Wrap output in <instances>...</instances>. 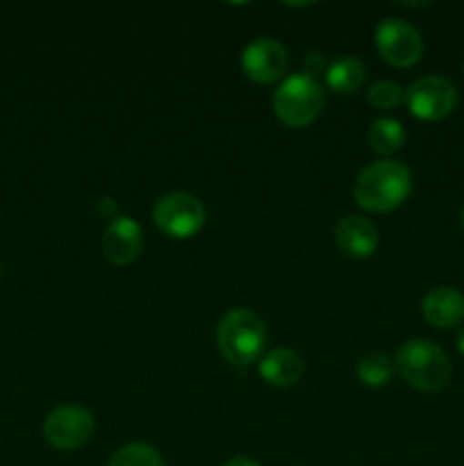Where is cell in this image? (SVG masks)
Segmentation results:
<instances>
[{
	"mask_svg": "<svg viewBox=\"0 0 464 466\" xmlns=\"http://www.w3.org/2000/svg\"><path fill=\"white\" fill-rule=\"evenodd\" d=\"M409 194H412V173L396 159L368 164L353 185L355 205L371 214L394 212L409 198Z\"/></svg>",
	"mask_w": 464,
	"mask_h": 466,
	"instance_id": "cell-1",
	"label": "cell"
},
{
	"mask_svg": "<svg viewBox=\"0 0 464 466\" xmlns=\"http://www.w3.org/2000/svg\"><path fill=\"white\" fill-rule=\"evenodd\" d=\"M394 364L403 380L419 391L444 390L453 376L449 355L428 339L405 341L396 353Z\"/></svg>",
	"mask_w": 464,
	"mask_h": 466,
	"instance_id": "cell-2",
	"label": "cell"
},
{
	"mask_svg": "<svg viewBox=\"0 0 464 466\" xmlns=\"http://www.w3.org/2000/svg\"><path fill=\"white\" fill-rule=\"evenodd\" d=\"M217 341L227 362L235 367H248L264 353L267 326L253 309L235 308L218 323Z\"/></svg>",
	"mask_w": 464,
	"mask_h": 466,
	"instance_id": "cell-3",
	"label": "cell"
},
{
	"mask_svg": "<svg viewBox=\"0 0 464 466\" xmlns=\"http://www.w3.org/2000/svg\"><path fill=\"white\" fill-rule=\"evenodd\" d=\"M323 103V89L318 80L305 76V73H296L282 80L277 91L273 94V112H276L277 121L285 123L287 127H308L321 114Z\"/></svg>",
	"mask_w": 464,
	"mask_h": 466,
	"instance_id": "cell-4",
	"label": "cell"
},
{
	"mask_svg": "<svg viewBox=\"0 0 464 466\" xmlns=\"http://www.w3.org/2000/svg\"><path fill=\"white\" fill-rule=\"evenodd\" d=\"M205 205L187 191H171L155 203L153 221L171 239H191L205 226Z\"/></svg>",
	"mask_w": 464,
	"mask_h": 466,
	"instance_id": "cell-5",
	"label": "cell"
},
{
	"mask_svg": "<svg viewBox=\"0 0 464 466\" xmlns=\"http://www.w3.org/2000/svg\"><path fill=\"white\" fill-rule=\"evenodd\" d=\"M458 103V89L444 76H423L405 89V105L419 121H441Z\"/></svg>",
	"mask_w": 464,
	"mask_h": 466,
	"instance_id": "cell-6",
	"label": "cell"
},
{
	"mask_svg": "<svg viewBox=\"0 0 464 466\" xmlns=\"http://www.w3.org/2000/svg\"><path fill=\"white\" fill-rule=\"evenodd\" d=\"M376 48L394 68H409L423 57V39L419 30L396 16H387L378 23Z\"/></svg>",
	"mask_w": 464,
	"mask_h": 466,
	"instance_id": "cell-7",
	"label": "cell"
},
{
	"mask_svg": "<svg viewBox=\"0 0 464 466\" xmlns=\"http://www.w3.org/2000/svg\"><path fill=\"white\" fill-rule=\"evenodd\" d=\"M96 432L94 414L80 405H59L45 417L44 437L53 449L77 451L91 441Z\"/></svg>",
	"mask_w": 464,
	"mask_h": 466,
	"instance_id": "cell-8",
	"label": "cell"
},
{
	"mask_svg": "<svg viewBox=\"0 0 464 466\" xmlns=\"http://www.w3.org/2000/svg\"><path fill=\"white\" fill-rule=\"evenodd\" d=\"M287 62L289 57H287L285 46L268 36L253 39L241 53V71L257 85H271L280 80L287 71Z\"/></svg>",
	"mask_w": 464,
	"mask_h": 466,
	"instance_id": "cell-9",
	"label": "cell"
},
{
	"mask_svg": "<svg viewBox=\"0 0 464 466\" xmlns=\"http://www.w3.org/2000/svg\"><path fill=\"white\" fill-rule=\"evenodd\" d=\"M144 250V230L132 217H116L103 232V255L116 267L132 264Z\"/></svg>",
	"mask_w": 464,
	"mask_h": 466,
	"instance_id": "cell-10",
	"label": "cell"
},
{
	"mask_svg": "<svg viewBox=\"0 0 464 466\" xmlns=\"http://www.w3.org/2000/svg\"><path fill=\"white\" fill-rule=\"evenodd\" d=\"M335 244L348 258L367 259L378 250L380 232L368 218L348 214L335 226Z\"/></svg>",
	"mask_w": 464,
	"mask_h": 466,
	"instance_id": "cell-11",
	"label": "cell"
},
{
	"mask_svg": "<svg viewBox=\"0 0 464 466\" xmlns=\"http://www.w3.org/2000/svg\"><path fill=\"white\" fill-rule=\"evenodd\" d=\"M421 314L432 328H455L464 321V296L453 287H435L421 300Z\"/></svg>",
	"mask_w": 464,
	"mask_h": 466,
	"instance_id": "cell-12",
	"label": "cell"
},
{
	"mask_svg": "<svg viewBox=\"0 0 464 466\" xmlns=\"http://www.w3.org/2000/svg\"><path fill=\"white\" fill-rule=\"evenodd\" d=\"M305 362L296 350L273 349L259 360V376L271 387H291L303 378Z\"/></svg>",
	"mask_w": 464,
	"mask_h": 466,
	"instance_id": "cell-13",
	"label": "cell"
},
{
	"mask_svg": "<svg viewBox=\"0 0 464 466\" xmlns=\"http://www.w3.org/2000/svg\"><path fill=\"white\" fill-rule=\"evenodd\" d=\"M367 80V66L355 57H339L328 66L326 85L335 94L350 96Z\"/></svg>",
	"mask_w": 464,
	"mask_h": 466,
	"instance_id": "cell-14",
	"label": "cell"
},
{
	"mask_svg": "<svg viewBox=\"0 0 464 466\" xmlns=\"http://www.w3.org/2000/svg\"><path fill=\"white\" fill-rule=\"evenodd\" d=\"M368 144H371L373 153L389 157V155L398 153L405 144V127L403 123L396 118L382 116L371 123L368 127Z\"/></svg>",
	"mask_w": 464,
	"mask_h": 466,
	"instance_id": "cell-15",
	"label": "cell"
},
{
	"mask_svg": "<svg viewBox=\"0 0 464 466\" xmlns=\"http://www.w3.org/2000/svg\"><path fill=\"white\" fill-rule=\"evenodd\" d=\"M394 371H396L394 360L387 358V355L382 353L367 355V358L359 360L358 369H355L359 382L371 387V390H380V387H385L387 382L391 380V376H394Z\"/></svg>",
	"mask_w": 464,
	"mask_h": 466,
	"instance_id": "cell-16",
	"label": "cell"
},
{
	"mask_svg": "<svg viewBox=\"0 0 464 466\" xmlns=\"http://www.w3.org/2000/svg\"><path fill=\"white\" fill-rule=\"evenodd\" d=\"M107 466H164L162 455L157 449L150 444H141V441H132L118 449L116 453L109 458Z\"/></svg>",
	"mask_w": 464,
	"mask_h": 466,
	"instance_id": "cell-17",
	"label": "cell"
},
{
	"mask_svg": "<svg viewBox=\"0 0 464 466\" xmlns=\"http://www.w3.org/2000/svg\"><path fill=\"white\" fill-rule=\"evenodd\" d=\"M367 98L376 109H394L400 103H405V89L398 82L380 80L368 89Z\"/></svg>",
	"mask_w": 464,
	"mask_h": 466,
	"instance_id": "cell-18",
	"label": "cell"
},
{
	"mask_svg": "<svg viewBox=\"0 0 464 466\" xmlns=\"http://www.w3.org/2000/svg\"><path fill=\"white\" fill-rule=\"evenodd\" d=\"M328 66H326V57L321 53H309L305 57V76L314 77L317 80L318 76H326Z\"/></svg>",
	"mask_w": 464,
	"mask_h": 466,
	"instance_id": "cell-19",
	"label": "cell"
},
{
	"mask_svg": "<svg viewBox=\"0 0 464 466\" xmlns=\"http://www.w3.org/2000/svg\"><path fill=\"white\" fill-rule=\"evenodd\" d=\"M98 214L100 217L109 218V221H114V218H116V203H114L112 198H100L98 200Z\"/></svg>",
	"mask_w": 464,
	"mask_h": 466,
	"instance_id": "cell-20",
	"label": "cell"
},
{
	"mask_svg": "<svg viewBox=\"0 0 464 466\" xmlns=\"http://www.w3.org/2000/svg\"><path fill=\"white\" fill-rule=\"evenodd\" d=\"M226 466H262V464H257V462H255V460L246 458V455H239V458L227 460Z\"/></svg>",
	"mask_w": 464,
	"mask_h": 466,
	"instance_id": "cell-21",
	"label": "cell"
},
{
	"mask_svg": "<svg viewBox=\"0 0 464 466\" xmlns=\"http://www.w3.org/2000/svg\"><path fill=\"white\" fill-rule=\"evenodd\" d=\"M455 341H458V349H459V353L464 355V326L459 328V330H458V337H455Z\"/></svg>",
	"mask_w": 464,
	"mask_h": 466,
	"instance_id": "cell-22",
	"label": "cell"
},
{
	"mask_svg": "<svg viewBox=\"0 0 464 466\" xmlns=\"http://www.w3.org/2000/svg\"><path fill=\"white\" fill-rule=\"evenodd\" d=\"M0 280H3V264H0Z\"/></svg>",
	"mask_w": 464,
	"mask_h": 466,
	"instance_id": "cell-23",
	"label": "cell"
},
{
	"mask_svg": "<svg viewBox=\"0 0 464 466\" xmlns=\"http://www.w3.org/2000/svg\"><path fill=\"white\" fill-rule=\"evenodd\" d=\"M462 226H464V209H462Z\"/></svg>",
	"mask_w": 464,
	"mask_h": 466,
	"instance_id": "cell-24",
	"label": "cell"
},
{
	"mask_svg": "<svg viewBox=\"0 0 464 466\" xmlns=\"http://www.w3.org/2000/svg\"><path fill=\"white\" fill-rule=\"evenodd\" d=\"M462 71H464V64H462Z\"/></svg>",
	"mask_w": 464,
	"mask_h": 466,
	"instance_id": "cell-25",
	"label": "cell"
}]
</instances>
